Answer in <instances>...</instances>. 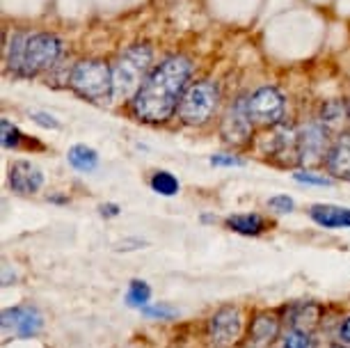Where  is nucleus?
I'll list each match as a JSON object with an SVG mask.
<instances>
[{
    "label": "nucleus",
    "instance_id": "obj_12",
    "mask_svg": "<svg viewBox=\"0 0 350 348\" xmlns=\"http://www.w3.org/2000/svg\"><path fill=\"white\" fill-rule=\"evenodd\" d=\"M10 186L18 195H35L44 186V174L30 161H14L10 168Z\"/></svg>",
    "mask_w": 350,
    "mask_h": 348
},
{
    "label": "nucleus",
    "instance_id": "obj_10",
    "mask_svg": "<svg viewBox=\"0 0 350 348\" xmlns=\"http://www.w3.org/2000/svg\"><path fill=\"white\" fill-rule=\"evenodd\" d=\"M208 332L215 346H220V348L234 346L236 341L241 339V332H243V317H241L239 307H231V305L220 307V310L211 317Z\"/></svg>",
    "mask_w": 350,
    "mask_h": 348
},
{
    "label": "nucleus",
    "instance_id": "obj_18",
    "mask_svg": "<svg viewBox=\"0 0 350 348\" xmlns=\"http://www.w3.org/2000/svg\"><path fill=\"white\" fill-rule=\"evenodd\" d=\"M346 120H350V110L346 108V103H341V101H327V103H323L321 120L319 122L327 131H334V129L343 126V122H346Z\"/></svg>",
    "mask_w": 350,
    "mask_h": 348
},
{
    "label": "nucleus",
    "instance_id": "obj_5",
    "mask_svg": "<svg viewBox=\"0 0 350 348\" xmlns=\"http://www.w3.org/2000/svg\"><path fill=\"white\" fill-rule=\"evenodd\" d=\"M220 103V88L213 81L190 83L179 101V120L188 126H202L213 117Z\"/></svg>",
    "mask_w": 350,
    "mask_h": 348
},
{
    "label": "nucleus",
    "instance_id": "obj_4",
    "mask_svg": "<svg viewBox=\"0 0 350 348\" xmlns=\"http://www.w3.org/2000/svg\"><path fill=\"white\" fill-rule=\"evenodd\" d=\"M69 88L88 101L101 103L112 96V67L103 60H81L71 67Z\"/></svg>",
    "mask_w": 350,
    "mask_h": 348
},
{
    "label": "nucleus",
    "instance_id": "obj_13",
    "mask_svg": "<svg viewBox=\"0 0 350 348\" xmlns=\"http://www.w3.org/2000/svg\"><path fill=\"white\" fill-rule=\"evenodd\" d=\"M280 337V321L273 314H256L250 323L245 348H270L275 344V339Z\"/></svg>",
    "mask_w": 350,
    "mask_h": 348
},
{
    "label": "nucleus",
    "instance_id": "obj_29",
    "mask_svg": "<svg viewBox=\"0 0 350 348\" xmlns=\"http://www.w3.org/2000/svg\"><path fill=\"white\" fill-rule=\"evenodd\" d=\"M98 211H101L103 218H117L122 209L117 206V204H101V206H98Z\"/></svg>",
    "mask_w": 350,
    "mask_h": 348
},
{
    "label": "nucleus",
    "instance_id": "obj_8",
    "mask_svg": "<svg viewBox=\"0 0 350 348\" xmlns=\"http://www.w3.org/2000/svg\"><path fill=\"white\" fill-rule=\"evenodd\" d=\"M327 133L329 131L321 122H312L298 131V159L302 165L314 168L325 163L327 156Z\"/></svg>",
    "mask_w": 350,
    "mask_h": 348
},
{
    "label": "nucleus",
    "instance_id": "obj_3",
    "mask_svg": "<svg viewBox=\"0 0 350 348\" xmlns=\"http://www.w3.org/2000/svg\"><path fill=\"white\" fill-rule=\"evenodd\" d=\"M151 62H154V51L149 44H133L117 57L112 64V96L110 101H133L137 92L149 78Z\"/></svg>",
    "mask_w": 350,
    "mask_h": 348
},
{
    "label": "nucleus",
    "instance_id": "obj_11",
    "mask_svg": "<svg viewBox=\"0 0 350 348\" xmlns=\"http://www.w3.org/2000/svg\"><path fill=\"white\" fill-rule=\"evenodd\" d=\"M261 152L270 156V159H282L286 161L288 156H293L295 163H300L298 159V131H293L291 126L277 124L273 131L261 140Z\"/></svg>",
    "mask_w": 350,
    "mask_h": 348
},
{
    "label": "nucleus",
    "instance_id": "obj_21",
    "mask_svg": "<svg viewBox=\"0 0 350 348\" xmlns=\"http://www.w3.org/2000/svg\"><path fill=\"white\" fill-rule=\"evenodd\" d=\"M151 298V289L144 280H133L129 284V291H126V305L129 307H137V310H142V307H147Z\"/></svg>",
    "mask_w": 350,
    "mask_h": 348
},
{
    "label": "nucleus",
    "instance_id": "obj_15",
    "mask_svg": "<svg viewBox=\"0 0 350 348\" xmlns=\"http://www.w3.org/2000/svg\"><path fill=\"white\" fill-rule=\"evenodd\" d=\"M309 215L316 225L325 229H346L350 227V209L334 206V204H314L309 209Z\"/></svg>",
    "mask_w": 350,
    "mask_h": 348
},
{
    "label": "nucleus",
    "instance_id": "obj_9",
    "mask_svg": "<svg viewBox=\"0 0 350 348\" xmlns=\"http://www.w3.org/2000/svg\"><path fill=\"white\" fill-rule=\"evenodd\" d=\"M252 129H254V122L250 120V115H247V96H243L229 106L227 115H224V120H222L220 135L227 144L241 147V144H245L250 137H252Z\"/></svg>",
    "mask_w": 350,
    "mask_h": 348
},
{
    "label": "nucleus",
    "instance_id": "obj_22",
    "mask_svg": "<svg viewBox=\"0 0 350 348\" xmlns=\"http://www.w3.org/2000/svg\"><path fill=\"white\" fill-rule=\"evenodd\" d=\"M23 133L18 131V126H14L10 120H3L0 122V142H3V147L5 149H16V147H21V142H23Z\"/></svg>",
    "mask_w": 350,
    "mask_h": 348
},
{
    "label": "nucleus",
    "instance_id": "obj_17",
    "mask_svg": "<svg viewBox=\"0 0 350 348\" xmlns=\"http://www.w3.org/2000/svg\"><path fill=\"white\" fill-rule=\"evenodd\" d=\"M67 161L78 172H92L98 165V154L88 144H74L67 152Z\"/></svg>",
    "mask_w": 350,
    "mask_h": 348
},
{
    "label": "nucleus",
    "instance_id": "obj_30",
    "mask_svg": "<svg viewBox=\"0 0 350 348\" xmlns=\"http://www.w3.org/2000/svg\"><path fill=\"white\" fill-rule=\"evenodd\" d=\"M339 339L343 341V344H350V317L343 321L341 327H339Z\"/></svg>",
    "mask_w": 350,
    "mask_h": 348
},
{
    "label": "nucleus",
    "instance_id": "obj_26",
    "mask_svg": "<svg viewBox=\"0 0 350 348\" xmlns=\"http://www.w3.org/2000/svg\"><path fill=\"white\" fill-rule=\"evenodd\" d=\"M268 206L273 209L275 213H291L295 209V202L291 200L288 195H275L268 200Z\"/></svg>",
    "mask_w": 350,
    "mask_h": 348
},
{
    "label": "nucleus",
    "instance_id": "obj_16",
    "mask_svg": "<svg viewBox=\"0 0 350 348\" xmlns=\"http://www.w3.org/2000/svg\"><path fill=\"white\" fill-rule=\"evenodd\" d=\"M227 227L231 232L243 234V236H259L263 229H266V220L256 213H239V215H229Z\"/></svg>",
    "mask_w": 350,
    "mask_h": 348
},
{
    "label": "nucleus",
    "instance_id": "obj_23",
    "mask_svg": "<svg viewBox=\"0 0 350 348\" xmlns=\"http://www.w3.org/2000/svg\"><path fill=\"white\" fill-rule=\"evenodd\" d=\"M282 344H284V348H312V334L293 327V330H288L284 334Z\"/></svg>",
    "mask_w": 350,
    "mask_h": 348
},
{
    "label": "nucleus",
    "instance_id": "obj_25",
    "mask_svg": "<svg viewBox=\"0 0 350 348\" xmlns=\"http://www.w3.org/2000/svg\"><path fill=\"white\" fill-rule=\"evenodd\" d=\"M293 179L298 181V183H307V186H321V188L332 186V179H329V176L309 172V170H300V172H295V174H293Z\"/></svg>",
    "mask_w": 350,
    "mask_h": 348
},
{
    "label": "nucleus",
    "instance_id": "obj_19",
    "mask_svg": "<svg viewBox=\"0 0 350 348\" xmlns=\"http://www.w3.org/2000/svg\"><path fill=\"white\" fill-rule=\"evenodd\" d=\"M321 314H323L321 305H314V303L300 305L293 314V327L305 330V332H312L314 327L321 323Z\"/></svg>",
    "mask_w": 350,
    "mask_h": 348
},
{
    "label": "nucleus",
    "instance_id": "obj_24",
    "mask_svg": "<svg viewBox=\"0 0 350 348\" xmlns=\"http://www.w3.org/2000/svg\"><path fill=\"white\" fill-rule=\"evenodd\" d=\"M142 314L144 317H149V319H161V321H172L174 317H179V310L176 307H170V305H147V307H142Z\"/></svg>",
    "mask_w": 350,
    "mask_h": 348
},
{
    "label": "nucleus",
    "instance_id": "obj_6",
    "mask_svg": "<svg viewBox=\"0 0 350 348\" xmlns=\"http://www.w3.org/2000/svg\"><path fill=\"white\" fill-rule=\"evenodd\" d=\"M284 96L273 85H263L247 96V115L261 126H277L284 117Z\"/></svg>",
    "mask_w": 350,
    "mask_h": 348
},
{
    "label": "nucleus",
    "instance_id": "obj_20",
    "mask_svg": "<svg viewBox=\"0 0 350 348\" xmlns=\"http://www.w3.org/2000/svg\"><path fill=\"white\" fill-rule=\"evenodd\" d=\"M151 190L163 197H174L179 193V179L174 174L167 172V170H158V172L151 176Z\"/></svg>",
    "mask_w": 350,
    "mask_h": 348
},
{
    "label": "nucleus",
    "instance_id": "obj_14",
    "mask_svg": "<svg viewBox=\"0 0 350 348\" xmlns=\"http://www.w3.org/2000/svg\"><path fill=\"white\" fill-rule=\"evenodd\" d=\"M325 168L336 179L350 181V133L336 135V140L329 144L325 156Z\"/></svg>",
    "mask_w": 350,
    "mask_h": 348
},
{
    "label": "nucleus",
    "instance_id": "obj_31",
    "mask_svg": "<svg viewBox=\"0 0 350 348\" xmlns=\"http://www.w3.org/2000/svg\"><path fill=\"white\" fill-rule=\"evenodd\" d=\"M332 348H346V346H343V344H339V346H332Z\"/></svg>",
    "mask_w": 350,
    "mask_h": 348
},
{
    "label": "nucleus",
    "instance_id": "obj_1",
    "mask_svg": "<svg viewBox=\"0 0 350 348\" xmlns=\"http://www.w3.org/2000/svg\"><path fill=\"white\" fill-rule=\"evenodd\" d=\"M193 62L186 55H170L156 64L133 98V113L144 124H163L179 110V101L188 88Z\"/></svg>",
    "mask_w": 350,
    "mask_h": 348
},
{
    "label": "nucleus",
    "instance_id": "obj_28",
    "mask_svg": "<svg viewBox=\"0 0 350 348\" xmlns=\"http://www.w3.org/2000/svg\"><path fill=\"white\" fill-rule=\"evenodd\" d=\"M30 117L35 120V124H39V126H44V129H60V122L49 113H39V110H35V113H30Z\"/></svg>",
    "mask_w": 350,
    "mask_h": 348
},
{
    "label": "nucleus",
    "instance_id": "obj_2",
    "mask_svg": "<svg viewBox=\"0 0 350 348\" xmlns=\"http://www.w3.org/2000/svg\"><path fill=\"white\" fill-rule=\"evenodd\" d=\"M62 39L53 32H14L5 49V64L21 78H35L57 67Z\"/></svg>",
    "mask_w": 350,
    "mask_h": 348
},
{
    "label": "nucleus",
    "instance_id": "obj_7",
    "mask_svg": "<svg viewBox=\"0 0 350 348\" xmlns=\"http://www.w3.org/2000/svg\"><path fill=\"white\" fill-rule=\"evenodd\" d=\"M0 323H3L5 337L30 339V337H35V334L42 332L44 317L39 314V310H35V307L18 305V307H8V310H3Z\"/></svg>",
    "mask_w": 350,
    "mask_h": 348
},
{
    "label": "nucleus",
    "instance_id": "obj_27",
    "mask_svg": "<svg viewBox=\"0 0 350 348\" xmlns=\"http://www.w3.org/2000/svg\"><path fill=\"white\" fill-rule=\"evenodd\" d=\"M211 165H215V168H243V161L234 154H215V156H211Z\"/></svg>",
    "mask_w": 350,
    "mask_h": 348
}]
</instances>
